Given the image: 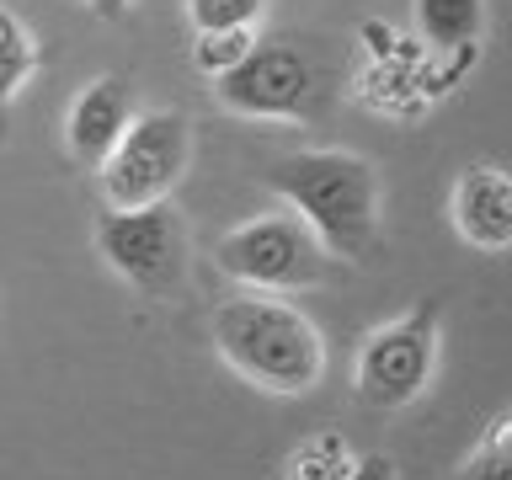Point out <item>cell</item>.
Returning a JSON list of instances; mask_svg holds the SVG:
<instances>
[{
    "instance_id": "6da1fadb",
    "label": "cell",
    "mask_w": 512,
    "mask_h": 480,
    "mask_svg": "<svg viewBox=\"0 0 512 480\" xmlns=\"http://www.w3.org/2000/svg\"><path fill=\"white\" fill-rule=\"evenodd\" d=\"M262 182L310 224L326 256L363 262L379 240V176L352 150H299L262 166Z\"/></svg>"
},
{
    "instance_id": "7a4b0ae2",
    "label": "cell",
    "mask_w": 512,
    "mask_h": 480,
    "mask_svg": "<svg viewBox=\"0 0 512 480\" xmlns=\"http://www.w3.org/2000/svg\"><path fill=\"white\" fill-rule=\"evenodd\" d=\"M208 331H214L219 358L272 395H304L326 374V342H320L315 320L283 299L246 288L219 304Z\"/></svg>"
},
{
    "instance_id": "3957f363",
    "label": "cell",
    "mask_w": 512,
    "mask_h": 480,
    "mask_svg": "<svg viewBox=\"0 0 512 480\" xmlns=\"http://www.w3.org/2000/svg\"><path fill=\"white\" fill-rule=\"evenodd\" d=\"M91 240H96V256L150 299H171L187 283L192 235H187V219L171 203L107 208V214H96Z\"/></svg>"
},
{
    "instance_id": "277c9868",
    "label": "cell",
    "mask_w": 512,
    "mask_h": 480,
    "mask_svg": "<svg viewBox=\"0 0 512 480\" xmlns=\"http://www.w3.org/2000/svg\"><path fill=\"white\" fill-rule=\"evenodd\" d=\"M214 267L251 294H288L326 278V246L299 214H262L219 235Z\"/></svg>"
},
{
    "instance_id": "5b68a950",
    "label": "cell",
    "mask_w": 512,
    "mask_h": 480,
    "mask_svg": "<svg viewBox=\"0 0 512 480\" xmlns=\"http://www.w3.org/2000/svg\"><path fill=\"white\" fill-rule=\"evenodd\" d=\"M192 160V123L176 107H150L134 112L123 139L102 160V192L107 208H139V203H166L171 187L187 176Z\"/></svg>"
},
{
    "instance_id": "8992f818",
    "label": "cell",
    "mask_w": 512,
    "mask_h": 480,
    "mask_svg": "<svg viewBox=\"0 0 512 480\" xmlns=\"http://www.w3.org/2000/svg\"><path fill=\"white\" fill-rule=\"evenodd\" d=\"M438 326H443V304L422 299L416 310H406L400 320L363 336L358 368H352V384H358L363 406L400 411L427 390L432 368H438Z\"/></svg>"
},
{
    "instance_id": "52a82bcc",
    "label": "cell",
    "mask_w": 512,
    "mask_h": 480,
    "mask_svg": "<svg viewBox=\"0 0 512 480\" xmlns=\"http://www.w3.org/2000/svg\"><path fill=\"white\" fill-rule=\"evenodd\" d=\"M214 96L240 118H310L320 107V75L299 48L251 43L240 64L214 75Z\"/></svg>"
},
{
    "instance_id": "ba28073f",
    "label": "cell",
    "mask_w": 512,
    "mask_h": 480,
    "mask_svg": "<svg viewBox=\"0 0 512 480\" xmlns=\"http://www.w3.org/2000/svg\"><path fill=\"white\" fill-rule=\"evenodd\" d=\"M134 123V86L123 75H96L86 91L70 102V118H64V144L80 166H102L112 155V144L123 139V128Z\"/></svg>"
},
{
    "instance_id": "9c48e42d",
    "label": "cell",
    "mask_w": 512,
    "mask_h": 480,
    "mask_svg": "<svg viewBox=\"0 0 512 480\" xmlns=\"http://www.w3.org/2000/svg\"><path fill=\"white\" fill-rule=\"evenodd\" d=\"M454 230L475 251L502 256L512 246V182L496 166H470L454 182Z\"/></svg>"
},
{
    "instance_id": "30bf717a",
    "label": "cell",
    "mask_w": 512,
    "mask_h": 480,
    "mask_svg": "<svg viewBox=\"0 0 512 480\" xmlns=\"http://www.w3.org/2000/svg\"><path fill=\"white\" fill-rule=\"evenodd\" d=\"M416 32L438 54H475L486 32V0H416Z\"/></svg>"
},
{
    "instance_id": "8fae6325",
    "label": "cell",
    "mask_w": 512,
    "mask_h": 480,
    "mask_svg": "<svg viewBox=\"0 0 512 480\" xmlns=\"http://www.w3.org/2000/svg\"><path fill=\"white\" fill-rule=\"evenodd\" d=\"M38 38L22 27V16H16L6 0H0V139H6V123H11V102L22 96V86L32 75H38Z\"/></svg>"
},
{
    "instance_id": "7c38bea8",
    "label": "cell",
    "mask_w": 512,
    "mask_h": 480,
    "mask_svg": "<svg viewBox=\"0 0 512 480\" xmlns=\"http://www.w3.org/2000/svg\"><path fill=\"white\" fill-rule=\"evenodd\" d=\"M352 470V448L336 438V432H315L304 438L283 464V480H342Z\"/></svg>"
},
{
    "instance_id": "4fadbf2b",
    "label": "cell",
    "mask_w": 512,
    "mask_h": 480,
    "mask_svg": "<svg viewBox=\"0 0 512 480\" xmlns=\"http://www.w3.org/2000/svg\"><path fill=\"white\" fill-rule=\"evenodd\" d=\"M267 0H187L192 32H251Z\"/></svg>"
},
{
    "instance_id": "5bb4252c",
    "label": "cell",
    "mask_w": 512,
    "mask_h": 480,
    "mask_svg": "<svg viewBox=\"0 0 512 480\" xmlns=\"http://www.w3.org/2000/svg\"><path fill=\"white\" fill-rule=\"evenodd\" d=\"M256 38L251 32H198V43H192V64H198L203 75H224L230 64H240Z\"/></svg>"
},
{
    "instance_id": "9a60e30c",
    "label": "cell",
    "mask_w": 512,
    "mask_h": 480,
    "mask_svg": "<svg viewBox=\"0 0 512 480\" xmlns=\"http://www.w3.org/2000/svg\"><path fill=\"white\" fill-rule=\"evenodd\" d=\"M507 432H512V416H496L486 443L470 454V464H464L459 480H512V470H507Z\"/></svg>"
},
{
    "instance_id": "2e32d148",
    "label": "cell",
    "mask_w": 512,
    "mask_h": 480,
    "mask_svg": "<svg viewBox=\"0 0 512 480\" xmlns=\"http://www.w3.org/2000/svg\"><path fill=\"white\" fill-rule=\"evenodd\" d=\"M342 480H395V459L390 454H363V459H352V470Z\"/></svg>"
},
{
    "instance_id": "e0dca14e",
    "label": "cell",
    "mask_w": 512,
    "mask_h": 480,
    "mask_svg": "<svg viewBox=\"0 0 512 480\" xmlns=\"http://www.w3.org/2000/svg\"><path fill=\"white\" fill-rule=\"evenodd\" d=\"M86 6H91L96 16H107V22H118V16H123L128 6H134V0H86Z\"/></svg>"
}]
</instances>
